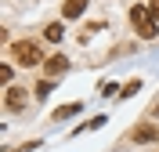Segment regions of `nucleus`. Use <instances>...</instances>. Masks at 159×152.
Segmentation results:
<instances>
[{"mask_svg":"<svg viewBox=\"0 0 159 152\" xmlns=\"http://www.w3.org/2000/svg\"><path fill=\"white\" fill-rule=\"evenodd\" d=\"M130 25H134V33H138L141 40H156V15H152V7H141V4H134L130 7Z\"/></svg>","mask_w":159,"mask_h":152,"instance_id":"nucleus-1","label":"nucleus"},{"mask_svg":"<svg viewBox=\"0 0 159 152\" xmlns=\"http://www.w3.org/2000/svg\"><path fill=\"white\" fill-rule=\"evenodd\" d=\"M15 62H18V65H36L40 58H43V54H40V44H33V40H22V44H15Z\"/></svg>","mask_w":159,"mask_h":152,"instance_id":"nucleus-2","label":"nucleus"},{"mask_svg":"<svg viewBox=\"0 0 159 152\" xmlns=\"http://www.w3.org/2000/svg\"><path fill=\"white\" fill-rule=\"evenodd\" d=\"M69 69V58H65V54H51L47 62H43V72H47V80H54V76H58V72H65Z\"/></svg>","mask_w":159,"mask_h":152,"instance_id":"nucleus-3","label":"nucleus"},{"mask_svg":"<svg viewBox=\"0 0 159 152\" xmlns=\"http://www.w3.org/2000/svg\"><path fill=\"white\" fill-rule=\"evenodd\" d=\"M4 105H7L11 112L25 109V91H22V87H11V83H7V94H4Z\"/></svg>","mask_w":159,"mask_h":152,"instance_id":"nucleus-4","label":"nucleus"},{"mask_svg":"<svg viewBox=\"0 0 159 152\" xmlns=\"http://www.w3.org/2000/svg\"><path fill=\"white\" fill-rule=\"evenodd\" d=\"M87 11V0H65L61 4V18H80Z\"/></svg>","mask_w":159,"mask_h":152,"instance_id":"nucleus-5","label":"nucleus"},{"mask_svg":"<svg viewBox=\"0 0 159 152\" xmlns=\"http://www.w3.org/2000/svg\"><path fill=\"white\" fill-rule=\"evenodd\" d=\"M130 138H134V141H152V138H159V131H156V127H148V123H138Z\"/></svg>","mask_w":159,"mask_h":152,"instance_id":"nucleus-6","label":"nucleus"},{"mask_svg":"<svg viewBox=\"0 0 159 152\" xmlns=\"http://www.w3.org/2000/svg\"><path fill=\"white\" fill-rule=\"evenodd\" d=\"M80 109H83V105H80V101H72V105H61V109L54 112V120H69V116H76Z\"/></svg>","mask_w":159,"mask_h":152,"instance_id":"nucleus-7","label":"nucleus"},{"mask_svg":"<svg viewBox=\"0 0 159 152\" xmlns=\"http://www.w3.org/2000/svg\"><path fill=\"white\" fill-rule=\"evenodd\" d=\"M61 33H65V29H61V22H51L47 29H43V36H47L51 44H58V40H61Z\"/></svg>","mask_w":159,"mask_h":152,"instance_id":"nucleus-8","label":"nucleus"},{"mask_svg":"<svg viewBox=\"0 0 159 152\" xmlns=\"http://www.w3.org/2000/svg\"><path fill=\"white\" fill-rule=\"evenodd\" d=\"M0 83H11V65H0Z\"/></svg>","mask_w":159,"mask_h":152,"instance_id":"nucleus-9","label":"nucleus"},{"mask_svg":"<svg viewBox=\"0 0 159 152\" xmlns=\"http://www.w3.org/2000/svg\"><path fill=\"white\" fill-rule=\"evenodd\" d=\"M152 15H156V22H159V0H152Z\"/></svg>","mask_w":159,"mask_h":152,"instance_id":"nucleus-10","label":"nucleus"}]
</instances>
